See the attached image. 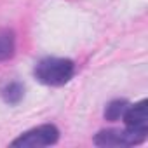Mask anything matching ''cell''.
<instances>
[{
	"label": "cell",
	"instance_id": "cell-3",
	"mask_svg": "<svg viewBox=\"0 0 148 148\" xmlns=\"http://www.w3.org/2000/svg\"><path fill=\"white\" fill-rule=\"evenodd\" d=\"M145 139L146 134H139L131 129H106L96 134L94 143L98 146H132L143 143Z\"/></svg>",
	"mask_w": 148,
	"mask_h": 148
},
{
	"label": "cell",
	"instance_id": "cell-7",
	"mask_svg": "<svg viewBox=\"0 0 148 148\" xmlns=\"http://www.w3.org/2000/svg\"><path fill=\"white\" fill-rule=\"evenodd\" d=\"M23 94H25V87H23L19 82H12V84L5 86V87L2 89V96H4V99H5L7 103H11V105L19 103L21 98H23Z\"/></svg>",
	"mask_w": 148,
	"mask_h": 148
},
{
	"label": "cell",
	"instance_id": "cell-5",
	"mask_svg": "<svg viewBox=\"0 0 148 148\" xmlns=\"http://www.w3.org/2000/svg\"><path fill=\"white\" fill-rule=\"evenodd\" d=\"M16 42H14V33L11 30H0V61L11 59L14 56Z\"/></svg>",
	"mask_w": 148,
	"mask_h": 148
},
{
	"label": "cell",
	"instance_id": "cell-6",
	"mask_svg": "<svg viewBox=\"0 0 148 148\" xmlns=\"http://www.w3.org/2000/svg\"><path fill=\"white\" fill-rule=\"evenodd\" d=\"M127 106H129V103L124 101V99H115V101L108 103V106L105 110V119L110 120V122H115V120L122 119V115H124Z\"/></svg>",
	"mask_w": 148,
	"mask_h": 148
},
{
	"label": "cell",
	"instance_id": "cell-1",
	"mask_svg": "<svg viewBox=\"0 0 148 148\" xmlns=\"http://www.w3.org/2000/svg\"><path fill=\"white\" fill-rule=\"evenodd\" d=\"M73 71H75L73 61L64 58H44L35 64L33 70L38 82L52 87H59L70 82V79L73 77Z\"/></svg>",
	"mask_w": 148,
	"mask_h": 148
},
{
	"label": "cell",
	"instance_id": "cell-4",
	"mask_svg": "<svg viewBox=\"0 0 148 148\" xmlns=\"http://www.w3.org/2000/svg\"><path fill=\"white\" fill-rule=\"evenodd\" d=\"M125 129H131L139 134L148 132V101L143 99L136 105H129L122 115Z\"/></svg>",
	"mask_w": 148,
	"mask_h": 148
},
{
	"label": "cell",
	"instance_id": "cell-2",
	"mask_svg": "<svg viewBox=\"0 0 148 148\" xmlns=\"http://www.w3.org/2000/svg\"><path fill=\"white\" fill-rule=\"evenodd\" d=\"M59 139V131L56 125L45 124L38 125L35 129L26 131L18 139L12 141V146H23V148H40V146H51Z\"/></svg>",
	"mask_w": 148,
	"mask_h": 148
}]
</instances>
